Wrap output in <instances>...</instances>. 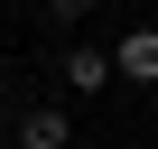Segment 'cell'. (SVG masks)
<instances>
[{
  "label": "cell",
  "mask_w": 158,
  "mask_h": 149,
  "mask_svg": "<svg viewBox=\"0 0 158 149\" xmlns=\"http://www.w3.org/2000/svg\"><path fill=\"white\" fill-rule=\"evenodd\" d=\"M10 140H19V149H74V121H65V112H56V103H28V112H19V130H10Z\"/></svg>",
  "instance_id": "6da1fadb"
},
{
  "label": "cell",
  "mask_w": 158,
  "mask_h": 149,
  "mask_svg": "<svg viewBox=\"0 0 158 149\" xmlns=\"http://www.w3.org/2000/svg\"><path fill=\"white\" fill-rule=\"evenodd\" d=\"M112 65H121V84H158V28H130L112 47Z\"/></svg>",
  "instance_id": "7a4b0ae2"
},
{
  "label": "cell",
  "mask_w": 158,
  "mask_h": 149,
  "mask_svg": "<svg viewBox=\"0 0 158 149\" xmlns=\"http://www.w3.org/2000/svg\"><path fill=\"white\" fill-rule=\"evenodd\" d=\"M112 74H121V65H112V47H65V84H74V93H102Z\"/></svg>",
  "instance_id": "3957f363"
},
{
  "label": "cell",
  "mask_w": 158,
  "mask_h": 149,
  "mask_svg": "<svg viewBox=\"0 0 158 149\" xmlns=\"http://www.w3.org/2000/svg\"><path fill=\"white\" fill-rule=\"evenodd\" d=\"M37 10H47L56 28H74V19H93V10H102V0H37Z\"/></svg>",
  "instance_id": "277c9868"
}]
</instances>
